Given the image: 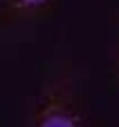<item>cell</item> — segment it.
<instances>
[{
	"label": "cell",
	"instance_id": "2",
	"mask_svg": "<svg viewBox=\"0 0 119 127\" xmlns=\"http://www.w3.org/2000/svg\"><path fill=\"white\" fill-rule=\"evenodd\" d=\"M18 2L23 7L26 8H35L43 4L46 0H17Z\"/></svg>",
	"mask_w": 119,
	"mask_h": 127
},
{
	"label": "cell",
	"instance_id": "1",
	"mask_svg": "<svg viewBox=\"0 0 119 127\" xmlns=\"http://www.w3.org/2000/svg\"><path fill=\"white\" fill-rule=\"evenodd\" d=\"M46 112L39 127H75L72 116L65 108L52 106Z\"/></svg>",
	"mask_w": 119,
	"mask_h": 127
}]
</instances>
